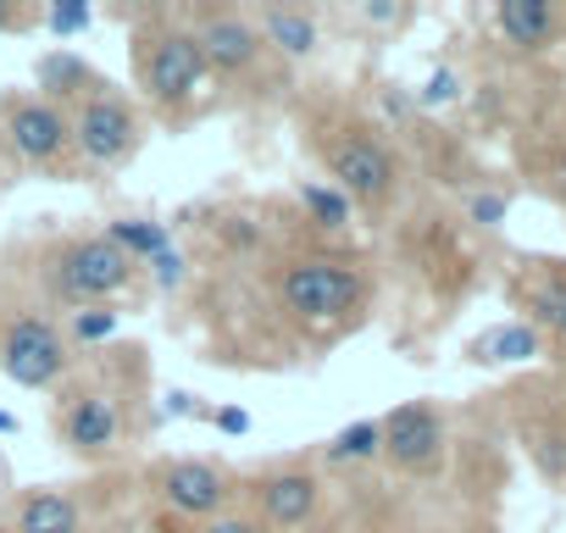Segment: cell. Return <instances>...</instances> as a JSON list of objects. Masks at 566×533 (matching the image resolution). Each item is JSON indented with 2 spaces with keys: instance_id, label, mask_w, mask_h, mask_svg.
<instances>
[{
  "instance_id": "83f0119b",
  "label": "cell",
  "mask_w": 566,
  "mask_h": 533,
  "mask_svg": "<svg viewBox=\"0 0 566 533\" xmlns=\"http://www.w3.org/2000/svg\"><path fill=\"white\" fill-rule=\"evenodd\" d=\"M161 417H189V422H206V417H211V406H206L195 389H167V395H161Z\"/></svg>"
},
{
  "instance_id": "7a4b0ae2",
  "label": "cell",
  "mask_w": 566,
  "mask_h": 533,
  "mask_svg": "<svg viewBox=\"0 0 566 533\" xmlns=\"http://www.w3.org/2000/svg\"><path fill=\"white\" fill-rule=\"evenodd\" d=\"M255 266L266 273V290L277 306L272 328H295L317 351L334 345L339 334H350L373 306V273L356 255L328 250L323 239H301V244L277 250Z\"/></svg>"
},
{
  "instance_id": "d4e9b609",
  "label": "cell",
  "mask_w": 566,
  "mask_h": 533,
  "mask_svg": "<svg viewBox=\"0 0 566 533\" xmlns=\"http://www.w3.org/2000/svg\"><path fill=\"white\" fill-rule=\"evenodd\" d=\"M455 101H461V73L455 67H433L422 95H417V106H455Z\"/></svg>"
},
{
  "instance_id": "d590c367",
  "label": "cell",
  "mask_w": 566,
  "mask_h": 533,
  "mask_svg": "<svg viewBox=\"0 0 566 533\" xmlns=\"http://www.w3.org/2000/svg\"><path fill=\"white\" fill-rule=\"evenodd\" d=\"M0 533H7V522H0Z\"/></svg>"
},
{
  "instance_id": "4fadbf2b",
  "label": "cell",
  "mask_w": 566,
  "mask_h": 533,
  "mask_svg": "<svg viewBox=\"0 0 566 533\" xmlns=\"http://www.w3.org/2000/svg\"><path fill=\"white\" fill-rule=\"evenodd\" d=\"M384 428V467L400 472V478H428L439 461H444V411L433 400H406L395 406L389 417H378Z\"/></svg>"
},
{
  "instance_id": "277c9868",
  "label": "cell",
  "mask_w": 566,
  "mask_h": 533,
  "mask_svg": "<svg viewBox=\"0 0 566 533\" xmlns=\"http://www.w3.org/2000/svg\"><path fill=\"white\" fill-rule=\"evenodd\" d=\"M301 123H306V145L323 161L328 184L356 211H384L400 195V156L389 150L378 123H367L356 112L345 117V112H328V106H312V117H301Z\"/></svg>"
},
{
  "instance_id": "5bb4252c",
  "label": "cell",
  "mask_w": 566,
  "mask_h": 533,
  "mask_svg": "<svg viewBox=\"0 0 566 533\" xmlns=\"http://www.w3.org/2000/svg\"><path fill=\"white\" fill-rule=\"evenodd\" d=\"M250 23H255V34L266 40V51L290 67V73L323 56V34H328V12H323V7L261 0V7H250Z\"/></svg>"
},
{
  "instance_id": "ffe728a7",
  "label": "cell",
  "mask_w": 566,
  "mask_h": 533,
  "mask_svg": "<svg viewBox=\"0 0 566 533\" xmlns=\"http://www.w3.org/2000/svg\"><path fill=\"white\" fill-rule=\"evenodd\" d=\"M467 356H472L478 367H500V362H533V356H538V328H527V323H500V328L478 334V339L467 345Z\"/></svg>"
},
{
  "instance_id": "8992f818",
  "label": "cell",
  "mask_w": 566,
  "mask_h": 533,
  "mask_svg": "<svg viewBox=\"0 0 566 533\" xmlns=\"http://www.w3.org/2000/svg\"><path fill=\"white\" fill-rule=\"evenodd\" d=\"M34 284H40V301L78 312V306H112L117 295L139 290L145 266H134L106 233H62V239L40 244Z\"/></svg>"
},
{
  "instance_id": "ba28073f",
  "label": "cell",
  "mask_w": 566,
  "mask_h": 533,
  "mask_svg": "<svg viewBox=\"0 0 566 533\" xmlns=\"http://www.w3.org/2000/svg\"><path fill=\"white\" fill-rule=\"evenodd\" d=\"M78 351L62 334V317L45 312V301L23 295L12 306H0V373L18 389H45L56 395L73 373Z\"/></svg>"
},
{
  "instance_id": "44dd1931",
  "label": "cell",
  "mask_w": 566,
  "mask_h": 533,
  "mask_svg": "<svg viewBox=\"0 0 566 533\" xmlns=\"http://www.w3.org/2000/svg\"><path fill=\"white\" fill-rule=\"evenodd\" d=\"M117 306H78V312H62V334H67V345L73 351H95V345H106L112 334H117Z\"/></svg>"
},
{
  "instance_id": "52a82bcc",
  "label": "cell",
  "mask_w": 566,
  "mask_h": 533,
  "mask_svg": "<svg viewBox=\"0 0 566 533\" xmlns=\"http://www.w3.org/2000/svg\"><path fill=\"white\" fill-rule=\"evenodd\" d=\"M139 483L150 494V511H161L184 527H200V522L244 505V467H233L222 456H156L139 472Z\"/></svg>"
},
{
  "instance_id": "9c48e42d",
  "label": "cell",
  "mask_w": 566,
  "mask_h": 533,
  "mask_svg": "<svg viewBox=\"0 0 566 533\" xmlns=\"http://www.w3.org/2000/svg\"><path fill=\"white\" fill-rule=\"evenodd\" d=\"M244 511H255L272 533H312L328 516V478L317 456H272L244 467Z\"/></svg>"
},
{
  "instance_id": "ac0fdd59",
  "label": "cell",
  "mask_w": 566,
  "mask_h": 533,
  "mask_svg": "<svg viewBox=\"0 0 566 533\" xmlns=\"http://www.w3.org/2000/svg\"><path fill=\"white\" fill-rule=\"evenodd\" d=\"M494 29L516 51H544L560 34V12L549 7V0H500V7H494Z\"/></svg>"
},
{
  "instance_id": "cb8c5ba5",
  "label": "cell",
  "mask_w": 566,
  "mask_h": 533,
  "mask_svg": "<svg viewBox=\"0 0 566 533\" xmlns=\"http://www.w3.org/2000/svg\"><path fill=\"white\" fill-rule=\"evenodd\" d=\"M189 279H195V273H189V255H184L178 244H167V250L150 261V284H156L161 295H178V290H189Z\"/></svg>"
},
{
  "instance_id": "484cf974",
  "label": "cell",
  "mask_w": 566,
  "mask_h": 533,
  "mask_svg": "<svg viewBox=\"0 0 566 533\" xmlns=\"http://www.w3.org/2000/svg\"><path fill=\"white\" fill-rule=\"evenodd\" d=\"M0 34H40V0H0Z\"/></svg>"
},
{
  "instance_id": "4dcf8cb0",
  "label": "cell",
  "mask_w": 566,
  "mask_h": 533,
  "mask_svg": "<svg viewBox=\"0 0 566 533\" xmlns=\"http://www.w3.org/2000/svg\"><path fill=\"white\" fill-rule=\"evenodd\" d=\"M217 433H228V439H244L255 422H250V411H239V406H211V417H206Z\"/></svg>"
},
{
  "instance_id": "e575fe53",
  "label": "cell",
  "mask_w": 566,
  "mask_h": 533,
  "mask_svg": "<svg viewBox=\"0 0 566 533\" xmlns=\"http://www.w3.org/2000/svg\"><path fill=\"white\" fill-rule=\"evenodd\" d=\"M555 328H560V339H566V312H560V323H555Z\"/></svg>"
},
{
  "instance_id": "2e32d148",
  "label": "cell",
  "mask_w": 566,
  "mask_h": 533,
  "mask_svg": "<svg viewBox=\"0 0 566 533\" xmlns=\"http://www.w3.org/2000/svg\"><path fill=\"white\" fill-rule=\"evenodd\" d=\"M295 206H301V222H306V233L312 239H345L350 228H356V206L328 184V178H301L295 184Z\"/></svg>"
},
{
  "instance_id": "4316f807",
  "label": "cell",
  "mask_w": 566,
  "mask_h": 533,
  "mask_svg": "<svg viewBox=\"0 0 566 533\" xmlns=\"http://www.w3.org/2000/svg\"><path fill=\"white\" fill-rule=\"evenodd\" d=\"M184 533H272L255 511H228V516H211V522H200V527H184Z\"/></svg>"
},
{
  "instance_id": "6da1fadb",
  "label": "cell",
  "mask_w": 566,
  "mask_h": 533,
  "mask_svg": "<svg viewBox=\"0 0 566 533\" xmlns=\"http://www.w3.org/2000/svg\"><path fill=\"white\" fill-rule=\"evenodd\" d=\"M150 362L145 345H106L73 362L67 384L51 400V433L56 445L84 467H117L134 456V445L150 439Z\"/></svg>"
},
{
  "instance_id": "f546056e",
  "label": "cell",
  "mask_w": 566,
  "mask_h": 533,
  "mask_svg": "<svg viewBox=\"0 0 566 533\" xmlns=\"http://www.w3.org/2000/svg\"><path fill=\"white\" fill-rule=\"evenodd\" d=\"M467 217H472L478 228H500V222H505V195H472V200H467Z\"/></svg>"
},
{
  "instance_id": "5b68a950",
  "label": "cell",
  "mask_w": 566,
  "mask_h": 533,
  "mask_svg": "<svg viewBox=\"0 0 566 533\" xmlns=\"http://www.w3.org/2000/svg\"><path fill=\"white\" fill-rule=\"evenodd\" d=\"M184 23L206 56V73H211V90H228V95H266V90H290V67H283L266 40L255 34L250 23V7H233V0H200V7H184Z\"/></svg>"
},
{
  "instance_id": "8fae6325",
  "label": "cell",
  "mask_w": 566,
  "mask_h": 533,
  "mask_svg": "<svg viewBox=\"0 0 566 533\" xmlns=\"http://www.w3.org/2000/svg\"><path fill=\"white\" fill-rule=\"evenodd\" d=\"M0 139H7L12 161L29 173H45L56 184H73L84 167L73 156V123L40 95H7L0 101Z\"/></svg>"
},
{
  "instance_id": "7c38bea8",
  "label": "cell",
  "mask_w": 566,
  "mask_h": 533,
  "mask_svg": "<svg viewBox=\"0 0 566 533\" xmlns=\"http://www.w3.org/2000/svg\"><path fill=\"white\" fill-rule=\"evenodd\" d=\"M7 533H95L101 522V489L84 483H40L18 489L7 500Z\"/></svg>"
},
{
  "instance_id": "1f68e13d",
  "label": "cell",
  "mask_w": 566,
  "mask_h": 533,
  "mask_svg": "<svg viewBox=\"0 0 566 533\" xmlns=\"http://www.w3.org/2000/svg\"><path fill=\"white\" fill-rule=\"evenodd\" d=\"M378 101H384V112H389V117H400V123H406V117L417 112V101H411V95H406L400 84H384V95H378Z\"/></svg>"
},
{
  "instance_id": "d6986e66",
  "label": "cell",
  "mask_w": 566,
  "mask_h": 533,
  "mask_svg": "<svg viewBox=\"0 0 566 533\" xmlns=\"http://www.w3.org/2000/svg\"><path fill=\"white\" fill-rule=\"evenodd\" d=\"M101 233H106V239H112L134 266H150V261L172 244V228H167V222H156V217H112Z\"/></svg>"
},
{
  "instance_id": "d6a6232c",
  "label": "cell",
  "mask_w": 566,
  "mask_h": 533,
  "mask_svg": "<svg viewBox=\"0 0 566 533\" xmlns=\"http://www.w3.org/2000/svg\"><path fill=\"white\" fill-rule=\"evenodd\" d=\"M12 494H18V489H12V467H7V456H0V511H7Z\"/></svg>"
},
{
  "instance_id": "f1b7e54d",
  "label": "cell",
  "mask_w": 566,
  "mask_h": 533,
  "mask_svg": "<svg viewBox=\"0 0 566 533\" xmlns=\"http://www.w3.org/2000/svg\"><path fill=\"white\" fill-rule=\"evenodd\" d=\"M533 312H538V323H560V312H566V279H549V284H538L533 290Z\"/></svg>"
},
{
  "instance_id": "e0dca14e",
  "label": "cell",
  "mask_w": 566,
  "mask_h": 533,
  "mask_svg": "<svg viewBox=\"0 0 566 533\" xmlns=\"http://www.w3.org/2000/svg\"><path fill=\"white\" fill-rule=\"evenodd\" d=\"M312 456H317L323 478H328V472H367V467H378V456H384V428H378V417H361V422L339 428L328 445H317Z\"/></svg>"
},
{
  "instance_id": "9a60e30c",
  "label": "cell",
  "mask_w": 566,
  "mask_h": 533,
  "mask_svg": "<svg viewBox=\"0 0 566 533\" xmlns=\"http://www.w3.org/2000/svg\"><path fill=\"white\" fill-rule=\"evenodd\" d=\"M112 79L90 62V56H78L73 45H51V51H40L34 56V95L40 101H51L56 112H78L90 95H101Z\"/></svg>"
},
{
  "instance_id": "836d02e7",
  "label": "cell",
  "mask_w": 566,
  "mask_h": 533,
  "mask_svg": "<svg viewBox=\"0 0 566 533\" xmlns=\"http://www.w3.org/2000/svg\"><path fill=\"white\" fill-rule=\"evenodd\" d=\"M0 433H18V417L12 411H0Z\"/></svg>"
},
{
  "instance_id": "603a6c76",
  "label": "cell",
  "mask_w": 566,
  "mask_h": 533,
  "mask_svg": "<svg viewBox=\"0 0 566 533\" xmlns=\"http://www.w3.org/2000/svg\"><path fill=\"white\" fill-rule=\"evenodd\" d=\"M95 23V12L84 7V0H51V7H40V29L56 34V40H73Z\"/></svg>"
},
{
  "instance_id": "7402d4cb",
  "label": "cell",
  "mask_w": 566,
  "mask_h": 533,
  "mask_svg": "<svg viewBox=\"0 0 566 533\" xmlns=\"http://www.w3.org/2000/svg\"><path fill=\"white\" fill-rule=\"evenodd\" d=\"M350 29H373V34H395L417 18V7H400V0H361V7H345L339 12Z\"/></svg>"
},
{
  "instance_id": "3957f363",
  "label": "cell",
  "mask_w": 566,
  "mask_h": 533,
  "mask_svg": "<svg viewBox=\"0 0 566 533\" xmlns=\"http://www.w3.org/2000/svg\"><path fill=\"white\" fill-rule=\"evenodd\" d=\"M128 45H134V84H139V106L156 112L172 134L189 128L195 117H206L217 106L206 56L184 23V7H134L123 12Z\"/></svg>"
},
{
  "instance_id": "30bf717a",
  "label": "cell",
  "mask_w": 566,
  "mask_h": 533,
  "mask_svg": "<svg viewBox=\"0 0 566 533\" xmlns=\"http://www.w3.org/2000/svg\"><path fill=\"white\" fill-rule=\"evenodd\" d=\"M67 123H73V156H78L84 173L128 167L145 150V134H150L145 106L123 84H106L101 95H90L78 112H67Z\"/></svg>"
}]
</instances>
